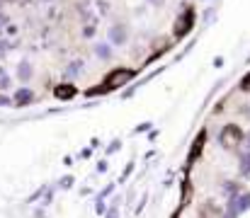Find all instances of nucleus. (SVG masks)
<instances>
[{
    "mask_svg": "<svg viewBox=\"0 0 250 218\" xmlns=\"http://www.w3.org/2000/svg\"><path fill=\"white\" fill-rule=\"evenodd\" d=\"M83 34H85V37H92V34H95V27H92V24H90V27H85Z\"/></svg>",
    "mask_w": 250,
    "mask_h": 218,
    "instance_id": "30",
    "label": "nucleus"
},
{
    "mask_svg": "<svg viewBox=\"0 0 250 218\" xmlns=\"http://www.w3.org/2000/svg\"><path fill=\"white\" fill-rule=\"evenodd\" d=\"M97 145H100V139H90V148H92V150H95Z\"/></svg>",
    "mask_w": 250,
    "mask_h": 218,
    "instance_id": "32",
    "label": "nucleus"
},
{
    "mask_svg": "<svg viewBox=\"0 0 250 218\" xmlns=\"http://www.w3.org/2000/svg\"><path fill=\"white\" fill-rule=\"evenodd\" d=\"M5 22H7V20H5V15H2V7H0V27H2Z\"/></svg>",
    "mask_w": 250,
    "mask_h": 218,
    "instance_id": "34",
    "label": "nucleus"
},
{
    "mask_svg": "<svg viewBox=\"0 0 250 218\" xmlns=\"http://www.w3.org/2000/svg\"><path fill=\"white\" fill-rule=\"evenodd\" d=\"M151 129H153V124H151V121H144V124H139L134 131H136V134H146V131H151Z\"/></svg>",
    "mask_w": 250,
    "mask_h": 218,
    "instance_id": "22",
    "label": "nucleus"
},
{
    "mask_svg": "<svg viewBox=\"0 0 250 218\" xmlns=\"http://www.w3.org/2000/svg\"><path fill=\"white\" fill-rule=\"evenodd\" d=\"M156 136H158V131H156V129H151V131H148V141H153Z\"/></svg>",
    "mask_w": 250,
    "mask_h": 218,
    "instance_id": "33",
    "label": "nucleus"
},
{
    "mask_svg": "<svg viewBox=\"0 0 250 218\" xmlns=\"http://www.w3.org/2000/svg\"><path fill=\"white\" fill-rule=\"evenodd\" d=\"M117 150H122V141H119V139H114L112 143L107 145V155H112V153H117Z\"/></svg>",
    "mask_w": 250,
    "mask_h": 218,
    "instance_id": "21",
    "label": "nucleus"
},
{
    "mask_svg": "<svg viewBox=\"0 0 250 218\" xmlns=\"http://www.w3.org/2000/svg\"><path fill=\"white\" fill-rule=\"evenodd\" d=\"M170 218H180V211H175V214H172V216Z\"/></svg>",
    "mask_w": 250,
    "mask_h": 218,
    "instance_id": "38",
    "label": "nucleus"
},
{
    "mask_svg": "<svg viewBox=\"0 0 250 218\" xmlns=\"http://www.w3.org/2000/svg\"><path fill=\"white\" fill-rule=\"evenodd\" d=\"M90 155H92V148H83L81 150V158H90Z\"/></svg>",
    "mask_w": 250,
    "mask_h": 218,
    "instance_id": "29",
    "label": "nucleus"
},
{
    "mask_svg": "<svg viewBox=\"0 0 250 218\" xmlns=\"http://www.w3.org/2000/svg\"><path fill=\"white\" fill-rule=\"evenodd\" d=\"M109 92H112V90H109L104 82H102V85H92V87H87V90H85V95H87V97H97V95L102 97V95H109Z\"/></svg>",
    "mask_w": 250,
    "mask_h": 218,
    "instance_id": "13",
    "label": "nucleus"
},
{
    "mask_svg": "<svg viewBox=\"0 0 250 218\" xmlns=\"http://www.w3.org/2000/svg\"><path fill=\"white\" fill-rule=\"evenodd\" d=\"M246 143V131L238 124H224L219 131V145L224 150H236Z\"/></svg>",
    "mask_w": 250,
    "mask_h": 218,
    "instance_id": "1",
    "label": "nucleus"
},
{
    "mask_svg": "<svg viewBox=\"0 0 250 218\" xmlns=\"http://www.w3.org/2000/svg\"><path fill=\"white\" fill-rule=\"evenodd\" d=\"M0 87H2V90H7V87H10V78H7L5 73L0 75Z\"/></svg>",
    "mask_w": 250,
    "mask_h": 218,
    "instance_id": "27",
    "label": "nucleus"
},
{
    "mask_svg": "<svg viewBox=\"0 0 250 218\" xmlns=\"http://www.w3.org/2000/svg\"><path fill=\"white\" fill-rule=\"evenodd\" d=\"M95 56L100 59V61H109L112 59V44H95Z\"/></svg>",
    "mask_w": 250,
    "mask_h": 218,
    "instance_id": "10",
    "label": "nucleus"
},
{
    "mask_svg": "<svg viewBox=\"0 0 250 218\" xmlns=\"http://www.w3.org/2000/svg\"><path fill=\"white\" fill-rule=\"evenodd\" d=\"M95 170H97L100 175H104V172L109 170V162H107V160H97V167H95Z\"/></svg>",
    "mask_w": 250,
    "mask_h": 218,
    "instance_id": "23",
    "label": "nucleus"
},
{
    "mask_svg": "<svg viewBox=\"0 0 250 218\" xmlns=\"http://www.w3.org/2000/svg\"><path fill=\"white\" fill-rule=\"evenodd\" d=\"M34 92L29 90V87H20L15 95H12V102H15V107H29L32 102H34Z\"/></svg>",
    "mask_w": 250,
    "mask_h": 218,
    "instance_id": "8",
    "label": "nucleus"
},
{
    "mask_svg": "<svg viewBox=\"0 0 250 218\" xmlns=\"http://www.w3.org/2000/svg\"><path fill=\"white\" fill-rule=\"evenodd\" d=\"M250 211V192H241V194H233L226 199V214L233 218H238L241 214Z\"/></svg>",
    "mask_w": 250,
    "mask_h": 218,
    "instance_id": "4",
    "label": "nucleus"
},
{
    "mask_svg": "<svg viewBox=\"0 0 250 218\" xmlns=\"http://www.w3.org/2000/svg\"><path fill=\"white\" fill-rule=\"evenodd\" d=\"M238 172H241V177H250V150H246L238 158Z\"/></svg>",
    "mask_w": 250,
    "mask_h": 218,
    "instance_id": "11",
    "label": "nucleus"
},
{
    "mask_svg": "<svg viewBox=\"0 0 250 218\" xmlns=\"http://www.w3.org/2000/svg\"><path fill=\"white\" fill-rule=\"evenodd\" d=\"M0 5H2V0H0Z\"/></svg>",
    "mask_w": 250,
    "mask_h": 218,
    "instance_id": "41",
    "label": "nucleus"
},
{
    "mask_svg": "<svg viewBox=\"0 0 250 218\" xmlns=\"http://www.w3.org/2000/svg\"><path fill=\"white\" fill-rule=\"evenodd\" d=\"M54 197H56V187L49 184V189H46V194H44V199H42V206H44V209L51 206V204H54Z\"/></svg>",
    "mask_w": 250,
    "mask_h": 218,
    "instance_id": "15",
    "label": "nucleus"
},
{
    "mask_svg": "<svg viewBox=\"0 0 250 218\" xmlns=\"http://www.w3.org/2000/svg\"><path fill=\"white\" fill-rule=\"evenodd\" d=\"M0 56H5V41H0Z\"/></svg>",
    "mask_w": 250,
    "mask_h": 218,
    "instance_id": "35",
    "label": "nucleus"
},
{
    "mask_svg": "<svg viewBox=\"0 0 250 218\" xmlns=\"http://www.w3.org/2000/svg\"><path fill=\"white\" fill-rule=\"evenodd\" d=\"M241 90H243V92H250V73L248 75H243V80H241Z\"/></svg>",
    "mask_w": 250,
    "mask_h": 218,
    "instance_id": "26",
    "label": "nucleus"
},
{
    "mask_svg": "<svg viewBox=\"0 0 250 218\" xmlns=\"http://www.w3.org/2000/svg\"><path fill=\"white\" fill-rule=\"evenodd\" d=\"M0 107H15L12 97H7V95H0Z\"/></svg>",
    "mask_w": 250,
    "mask_h": 218,
    "instance_id": "25",
    "label": "nucleus"
},
{
    "mask_svg": "<svg viewBox=\"0 0 250 218\" xmlns=\"http://www.w3.org/2000/svg\"><path fill=\"white\" fill-rule=\"evenodd\" d=\"M107 209H109V206H107V201H104V199H95V214H97L100 218H104Z\"/></svg>",
    "mask_w": 250,
    "mask_h": 218,
    "instance_id": "16",
    "label": "nucleus"
},
{
    "mask_svg": "<svg viewBox=\"0 0 250 218\" xmlns=\"http://www.w3.org/2000/svg\"><path fill=\"white\" fill-rule=\"evenodd\" d=\"M114 187H117V184H107V187H102V189L97 192L95 199H107V197H112V194H114Z\"/></svg>",
    "mask_w": 250,
    "mask_h": 218,
    "instance_id": "17",
    "label": "nucleus"
},
{
    "mask_svg": "<svg viewBox=\"0 0 250 218\" xmlns=\"http://www.w3.org/2000/svg\"><path fill=\"white\" fill-rule=\"evenodd\" d=\"M34 218H46V209H44V206L34 209Z\"/></svg>",
    "mask_w": 250,
    "mask_h": 218,
    "instance_id": "28",
    "label": "nucleus"
},
{
    "mask_svg": "<svg viewBox=\"0 0 250 218\" xmlns=\"http://www.w3.org/2000/svg\"><path fill=\"white\" fill-rule=\"evenodd\" d=\"M146 204H148V197H144L139 204H136V209H134V214L139 216V214H144V209H146Z\"/></svg>",
    "mask_w": 250,
    "mask_h": 218,
    "instance_id": "24",
    "label": "nucleus"
},
{
    "mask_svg": "<svg viewBox=\"0 0 250 218\" xmlns=\"http://www.w3.org/2000/svg\"><path fill=\"white\" fill-rule=\"evenodd\" d=\"M78 73H83V61H73L68 66V75H78Z\"/></svg>",
    "mask_w": 250,
    "mask_h": 218,
    "instance_id": "19",
    "label": "nucleus"
},
{
    "mask_svg": "<svg viewBox=\"0 0 250 218\" xmlns=\"http://www.w3.org/2000/svg\"><path fill=\"white\" fill-rule=\"evenodd\" d=\"M134 167H136V162L131 160V162H129V165L124 167V172H122V177H119V184H122V182H126V179L131 177V172H134Z\"/></svg>",
    "mask_w": 250,
    "mask_h": 218,
    "instance_id": "18",
    "label": "nucleus"
},
{
    "mask_svg": "<svg viewBox=\"0 0 250 218\" xmlns=\"http://www.w3.org/2000/svg\"><path fill=\"white\" fill-rule=\"evenodd\" d=\"M90 194H92V189H90V187H83V189H81V197H90Z\"/></svg>",
    "mask_w": 250,
    "mask_h": 218,
    "instance_id": "31",
    "label": "nucleus"
},
{
    "mask_svg": "<svg viewBox=\"0 0 250 218\" xmlns=\"http://www.w3.org/2000/svg\"><path fill=\"white\" fill-rule=\"evenodd\" d=\"M204 143H207V131L202 129L199 134H197V139L192 141V145H189V153H187V165H185V170H189L199 158H202V150H204Z\"/></svg>",
    "mask_w": 250,
    "mask_h": 218,
    "instance_id": "6",
    "label": "nucleus"
},
{
    "mask_svg": "<svg viewBox=\"0 0 250 218\" xmlns=\"http://www.w3.org/2000/svg\"><path fill=\"white\" fill-rule=\"evenodd\" d=\"M221 218H233V216H229V214H224V216H221Z\"/></svg>",
    "mask_w": 250,
    "mask_h": 218,
    "instance_id": "39",
    "label": "nucleus"
},
{
    "mask_svg": "<svg viewBox=\"0 0 250 218\" xmlns=\"http://www.w3.org/2000/svg\"><path fill=\"white\" fill-rule=\"evenodd\" d=\"M76 95H78V87L73 82H61V85L54 87V97L61 99V102H71Z\"/></svg>",
    "mask_w": 250,
    "mask_h": 218,
    "instance_id": "7",
    "label": "nucleus"
},
{
    "mask_svg": "<svg viewBox=\"0 0 250 218\" xmlns=\"http://www.w3.org/2000/svg\"><path fill=\"white\" fill-rule=\"evenodd\" d=\"M107 39H109L112 46H126V44H129V27H126L124 22L112 24L109 32H107Z\"/></svg>",
    "mask_w": 250,
    "mask_h": 218,
    "instance_id": "5",
    "label": "nucleus"
},
{
    "mask_svg": "<svg viewBox=\"0 0 250 218\" xmlns=\"http://www.w3.org/2000/svg\"><path fill=\"white\" fill-rule=\"evenodd\" d=\"M151 5H163V0H148Z\"/></svg>",
    "mask_w": 250,
    "mask_h": 218,
    "instance_id": "37",
    "label": "nucleus"
},
{
    "mask_svg": "<svg viewBox=\"0 0 250 218\" xmlns=\"http://www.w3.org/2000/svg\"><path fill=\"white\" fill-rule=\"evenodd\" d=\"M194 22H197V12H194V7H192V5H187V7H185V10L177 15V20H175L172 37H175V39H182V37H187V34L192 32Z\"/></svg>",
    "mask_w": 250,
    "mask_h": 218,
    "instance_id": "2",
    "label": "nucleus"
},
{
    "mask_svg": "<svg viewBox=\"0 0 250 218\" xmlns=\"http://www.w3.org/2000/svg\"><path fill=\"white\" fill-rule=\"evenodd\" d=\"M73 184H76V177H73V175H63L56 187H59L61 192H68V189H73Z\"/></svg>",
    "mask_w": 250,
    "mask_h": 218,
    "instance_id": "14",
    "label": "nucleus"
},
{
    "mask_svg": "<svg viewBox=\"0 0 250 218\" xmlns=\"http://www.w3.org/2000/svg\"><path fill=\"white\" fill-rule=\"evenodd\" d=\"M32 75H34V68H32V63H29V61H22V63L17 66V78H20L22 82H29V80H32Z\"/></svg>",
    "mask_w": 250,
    "mask_h": 218,
    "instance_id": "9",
    "label": "nucleus"
},
{
    "mask_svg": "<svg viewBox=\"0 0 250 218\" xmlns=\"http://www.w3.org/2000/svg\"><path fill=\"white\" fill-rule=\"evenodd\" d=\"M2 2H17V0H2Z\"/></svg>",
    "mask_w": 250,
    "mask_h": 218,
    "instance_id": "40",
    "label": "nucleus"
},
{
    "mask_svg": "<svg viewBox=\"0 0 250 218\" xmlns=\"http://www.w3.org/2000/svg\"><path fill=\"white\" fill-rule=\"evenodd\" d=\"M136 78V71L134 68H126V66H119V68H112V71L104 75V85L109 87V90H117V87H124L126 82H131Z\"/></svg>",
    "mask_w": 250,
    "mask_h": 218,
    "instance_id": "3",
    "label": "nucleus"
},
{
    "mask_svg": "<svg viewBox=\"0 0 250 218\" xmlns=\"http://www.w3.org/2000/svg\"><path fill=\"white\" fill-rule=\"evenodd\" d=\"M46 189H49V184L37 187V189H34V192H32V194H29L24 201H27V204H37V201H42V199H44V194H46Z\"/></svg>",
    "mask_w": 250,
    "mask_h": 218,
    "instance_id": "12",
    "label": "nucleus"
},
{
    "mask_svg": "<svg viewBox=\"0 0 250 218\" xmlns=\"http://www.w3.org/2000/svg\"><path fill=\"white\" fill-rule=\"evenodd\" d=\"M246 145H248V150H250V131L246 134Z\"/></svg>",
    "mask_w": 250,
    "mask_h": 218,
    "instance_id": "36",
    "label": "nucleus"
},
{
    "mask_svg": "<svg viewBox=\"0 0 250 218\" xmlns=\"http://www.w3.org/2000/svg\"><path fill=\"white\" fill-rule=\"evenodd\" d=\"M122 214H119V204H112L109 209H107V214H104V218H119Z\"/></svg>",
    "mask_w": 250,
    "mask_h": 218,
    "instance_id": "20",
    "label": "nucleus"
}]
</instances>
